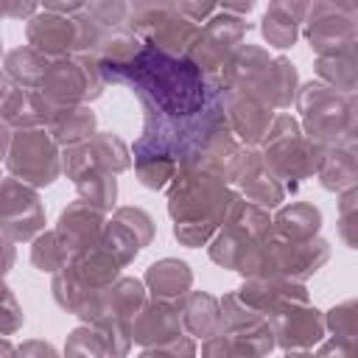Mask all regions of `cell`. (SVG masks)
Masks as SVG:
<instances>
[{
    "instance_id": "1",
    "label": "cell",
    "mask_w": 358,
    "mask_h": 358,
    "mask_svg": "<svg viewBox=\"0 0 358 358\" xmlns=\"http://www.w3.org/2000/svg\"><path fill=\"white\" fill-rule=\"evenodd\" d=\"M101 78L109 84H126L137 98L148 101L157 112L168 117H193L204 109L207 78L190 59L168 56L151 45H143L140 53L126 64H101Z\"/></svg>"
},
{
    "instance_id": "2",
    "label": "cell",
    "mask_w": 358,
    "mask_h": 358,
    "mask_svg": "<svg viewBox=\"0 0 358 358\" xmlns=\"http://www.w3.org/2000/svg\"><path fill=\"white\" fill-rule=\"evenodd\" d=\"M296 109L305 120V137L319 148L355 143V95L336 92L322 81L296 90Z\"/></svg>"
},
{
    "instance_id": "3",
    "label": "cell",
    "mask_w": 358,
    "mask_h": 358,
    "mask_svg": "<svg viewBox=\"0 0 358 358\" xmlns=\"http://www.w3.org/2000/svg\"><path fill=\"white\" fill-rule=\"evenodd\" d=\"M260 145H263L260 154H263L266 165L277 173V179L285 185V190H296V185L302 179H310L313 173H319L324 148L310 143L302 134L299 123L288 112L274 115L271 129Z\"/></svg>"
},
{
    "instance_id": "4",
    "label": "cell",
    "mask_w": 358,
    "mask_h": 358,
    "mask_svg": "<svg viewBox=\"0 0 358 358\" xmlns=\"http://www.w3.org/2000/svg\"><path fill=\"white\" fill-rule=\"evenodd\" d=\"M232 196L235 190H229L224 179L199 168H179L168 185V213L173 224L213 221L215 227H221Z\"/></svg>"
},
{
    "instance_id": "5",
    "label": "cell",
    "mask_w": 358,
    "mask_h": 358,
    "mask_svg": "<svg viewBox=\"0 0 358 358\" xmlns=\"http://www.w3.org/2000/svg\"><path fill=\"white\" fill-rule=\"evenodd\" d=\"M126 31L143 45H151L168 56L185 59L199 36V25L176 11V3H137L129 6Z\"/></svg>"
},
{
    "instance_id": "6",
    "label": "cell",
    "mask_w": 358,
    "mask_h": 358,
    "mask_svg": "<svg viewBox=\"0 0 358 358\" xmlns=\"http://www.w3.org/2000/svg\"><path fill=\"white\" fill-rule=\"evenodd\" d=\"M106 81L101 78L98 59L95 56H67V59H53L48 73L42 76L39 92L50 106H87V101L98 98L103 92Z\"/></svg>"
},
{
    "instance_id": "7",
    "label": "cell",
    "mask_w": 358,
    "mask_h": 358,
    "mask_svg": "<svg viewBox=\"0 0 358 358\" xmlns=\"http://www.w3.org/2000/svg\"><path fill=\"white\" fill-rule=\"evenodd\" d=\"M6 165L14 179L31 187H48L62 173V154L45 129H22L11 134Z\"/></svg>"
},
{
    "instance_id": "8",
    "label": "cell",
    "mask_w": 358,
    "mask_h": 358,
    "mask_svg": "<svg viewBox=\"0 0 358 358\" xmlns=\"http://www.w3.org/2000/svg\"><path fill=\"white\" fill-rule=\"evenodd\" d=\"M249 31V22L235 17V14H227L221 8H215V17H210L201 28H199V36L196 42L190 45L187 56L207 81H218L224 67L229 64L232 53L243 45V36Z\"/></svg>"
},
{
    "instance_id": "9",
    "label": "cell",
    "mask_w": 358,
    "mask_h": 358,
    "mask_svg": "<svg viewBox=\"0 0 358 358\" xmlns=\"http://www.w3.org/2000/svg\"><path fill=\"white\" fill-rule=\"evenodd\" d=\"M45 232V210L36 187L6 176L0 179V235L11 243L34 241Z\"/></svg>"
},
{
    "instance_id": "10",
    "label": "cell",
    "mask_w": 358,
    "mask_h": 358,
    "mask_svg": "<svg viewBox=\"0 0 358 358\" xmlns=\"http://www.w3.org/2000/svg\"><path fill=\"white\" fill-rule=\"evenodd\" d=\"M302 25L319 56L355 48V3H313L308 6Z\"/></svg>"
},
{
    "instance_id": "11",
    "label": "cell",
    "mask_w": 358,
    "mask_h": 358,
    "mask_svg": "<svg viewBox=\"0 0 358 358\" xmlns=\"http://www.w3.org/2000/svg\"><path fill=\"white\" fill-rule=\"evenodd\" d=\"M131 165L129 148L126 143L112 134V131H95L92 137H87L78 145L64 148L62 154V171L67 173V179H78L87 171H109V173H120Z\"/></svg>"
},
{
    "instance_id": "12",
    "label": "cell",
    "mask_w": 358,
    "mask_h": 358,
    "mask_svg": "<svg viewBox=\"0 0 358 358\" xmlns=\"http://www.w3.org/2000/svg\"><path fill=\"white\" fill-rule=\"evenodd\" d=\"M218 308H221L218 330H224L229 338H235L241 347H246L255 358H263L274 350V336H271L266 316H260L257 310L243 305L238 299V294H224L218 299Z\"/></svg>"
},
{
    "instance_id": "13",
    "label": "cell",
    "mask_w": 358,
    "mask_h": 358,
    "mask_svg": "<svg viewBox=\"0 0 358 358\" xmlns=\"http://www.w3.org/2000/svg\"><path fill=\"white\" fill-rule=\"evenodd\" d=\"M224 120H227V129L232 131V137L243 148H257L271 129L274 109L266 101H260L257 95L227 90L224 92Z\"/></svg>"
},
{
    "instance_id": "14",
    "label": "cell",
    "mask_w": 358,
    "mask_h": 358,
    "mask_svg": "<svg viewBox=\"0 0 358 358\" xmlns=\"http://www.w3.org/2000/svg\"><path fill=\"white\" fill-rule=\"evenodd\" d=\"M271 336H274V347H282L285 352L291 350H310L316 344L324 341V313L316 310L310 302L308 305H291L282 308L271 316H266Z\"/></svg>"
},
{
    "instance_id": "15",
    "label": "cell",
    "mask_w": 358,
    "mask_h": 358,
    "mask_svg": "<svg viewBox=\"0 0 358 358\" xmlns=\"http://www.w3.org/2000/svg\"><path fill=\"white\" fill-rule=\"evenodd\" d=\"M103 227H106V218L101 210L84 204L81 199L73 201L70 207L62 210L59 215V224H56V238L67 255V263L90 249H95L101 243V235H103Z\"/></svg>"
},
{
    "instance_id": "16",
    "label": "cell",
    "mask_w": 358,
    "mask_h": 358,
    "mask_svg": "<svg viewBox=\"0 0 358 358\" xmlns=\"http://www.w3.org/2000/svg\"><path fill=\"white\" fill-rule=\"evenodd\" d=\"M129 338L131 344H143V347H159L168 344L173 338H179L182 330V310L179 302H165V299H145V305L134 313V319L129 322Z\"/></svg>"
},
{
    "instance_id": "17",
    "label": "cell",
    "mask_w": 358,
    "mask_h": 358,
    "mask_svg": "<svg viewBox=\"0 0 358 358\" xmlns=\"http://www.w3.org/2000/svg\"><path fill=\"white\" fill-rule=\"evenodd\" d=\"M235 182L241 187V196L246 201L263 207V210L266 207H277L288 193L285 185L277 179V173L266 165V159H263V154L257 148H243Z\"/></svg>"
},
{
    "instance_id": "18",
    "label": "cell",
    "mask_w": 358,
    "mask_h": 358,
    "mask_svg": "<svg viewBox=\"0 0 358 358\" xmlns=\"http://www.w3.org/2000/svg\"><path fill=\"white\" fill-rule=\"evenodd\" d=\"M238 299L243 305H249L252 310H257L260 316H271L282 308L291 305H308V291L302 282H291V280H246L238 291Z\"/></svg>"
},
{
    "instance_id": "19",
    "label": "cell",
    "mask_w": 358,
    "mask_h": 358,
    "mask_svg": "<svg viewBox=\"0 0 358 358\" xmlns=\"http://www.w3.org/2000/svg\"><path fill=\"white\" fill-rule=\"evenodd\" d=\"M145 299H148V291L140 280L117 277L106 291H101L98 313L90 324H123V327H129V322L145 305Z\"/></svg>"
},
{
    "instance_id": "20",
    "label": "cell",
    "mask_w": 358,
    "mask_h": 358,
    "mask_svg": "<svg viewBox=\"0 0 358 358\" xmlns=\"http://www.w3.org/2000/svg\"><path fill=\"white\" fill-rule=\"evenodd\" d=\"M120 263L98 243L95 249H90V252H84V255H78V257H73L67 266H64V271L78 282V285H84L87 291H106L117 277H120Z\"/></svg>"
},
{
    "instance_id": "21",
    "label": "cell",
    "mask_w": 358,
    "mask_h": 358,
    "mask_svg": "<svg viewBox=\"0 0 358 358\" xmlns=\"http://www.w3.org/2000/svg\"><path fill=\"white\" fill-rule=\"evenodd\" d=\"M145 291L151 294V299H165V302H182V296L190 291L193 285V271L185 260L176 257H165L148 266L145 280H143Z\"/></svg>"
},
{
    "instance_id": "22",
    "label": "cell",
    "mask_w": 358,
    "mask_h": 358,
    "mask_svg": "<svg viewBox=\"0 0 358 358\" xmlns=\"http://www.w3.org/2000/svg\"><path fill=\"white\" fill-rule=\"evenodd\" d=\"M308 3H271L263 14V36L271 48H291L299 36V25L305 20Z\"/></svg>"
},
{
    "instance_id": "23",
    "label": "cell",
    "mask_w": 358,
    "mask_h": 358,
    "mask_svg": "<svg viewBox=\"0 0 358 358\" xmlns=\"http://www.w3.org/2000/svg\"><path fill=\"white\" fill-rule=\"evenodd\" d=\"M45 131L56 145H78L95 134V112L90 106H62L45 123Z\"/></svg>"
},
{
    "instance_id": "24",
    "label": "cell",
    "mask_w": 358,
    "mask_h": 358,
    "mask_svg": "<svg viewBox=\"0 0 358 358\" xmlns=\"http://www.w3.org/2000/svg\"><path fill=\"white\" fill-rule=\"evenodd\" d=\"M179 310H182V330L190 336V338H207L218 330V322H221V308H218V299L213 294H204V291H187L179 302Z\"/></svg>"
},
{
    "instance_id": "25",
    "label": "cell",
    "mask_w": 358,
    "mask_h": 358,
    "mask_svg": "<svg viewBox=\"0 0 358 358\" xmlns=\"http://www.w3.org/2000/svg\"><path fill=\"white\" fill-rule=\"evenodd\" d=\"M355 173H358V168H355V143L324 148L322 165H319V173H316L324 190H336V193L352 190L355 187Z\"/></svg>"
},
{
    "instance_id": "26",
    "label": "cell",
    "mask_w": 358,
    "mask_h": 358,
    "mask_svg": "<svg viewBox=\"0 0 358 358\" xmlns=\"http://www.w3.org/2000/svg\"><path fill=\"white\" fill-rule=\"evenodd\" d=\"M322 227V213L308 201H291L277 210L271 218V229L288 241H310Z\"/></svg>"
},
{
    "instance_id": "27",
    "label": "cell",
    "mask_w": 358,
    "mask_h": 358,
    "mask_svg": "<svg viewBox=\"0 0 358 358\" xmlns=\"http://www.w3.org/2000/svg\"><path fill=\"white\" fill-rule=\"evenodd\" d=\"M296 87H299L296 67L282 56H271V64L257 90V98L266 101L271 109H285L296 98Z\"/></svg>"
},
{
    "instance_id": "28",
    "label": "cell",
    "mask_w": 358,
    "mask_h": 358,
    "mask_svg": "<svg viewBox=\"0 0 358 358\" xmlns=\"http://www.w3.org/2000/svg\"><path fill=\"white\" fill-rule=\"evenodd\" d=\"M50 62L53 59H48L45 53L34 50L31 45H25V48H17V50H11L6 56V76L22 90H36L42 76L48 73Z\"/></svg>"
},
{
    "instance_id": "29",
    "label": "cell",
    "mask_w": 358,
    "mask_h": 358,
    "mask_svg": "<svg viewBox=\"0 0 358 358\" xmlns=\"http://www.w3.org/2000/svg\"><path fill=\"white\" fill-rule=\"evenodd\" d=\"M316 76L322 78L324 87L352 95L355 90V48L352 50H338L316 59Z\"/></svg>"
},
{
    "instance_id": "30",
    "label": "cell",
    "mask_w": 358,
    "mask_h": 358,
    "mask_svg": "<svg viewBox=\"0 0 358 358\" xmlns=\"http://www.w3.org/2000/svg\"><path fill=\"white\" fill-rule=\"evenodd\" d=\"M76 187H78V199L95 210H101L103 215L115 207V199H117V179L115 173L109 171H87L76 179Z\"/></svg>"
},
{
    "instance_id": "31",
    "label": "cell",
    "mask_w": 358,
    "mask_h": 358,
    "mask_svg": "<svg viewBox=\"0 0 358 358\" xmlns=\"http://www.w3.org/2000/svg\"><path fill=\"white\" fill-rule=\"evenodd\" d=\"M31 263L39 268V271H48V274H59L64 266H67V255L56 238V232H42L31 241Z\"/></svg>"
},
{
    "instance_id": "32",
    "label": "cell",
    "mask_w": 358,
    "mask_h": 358,
    "mask_svg": "<svg viewBox=\"0 0 358 358\" xmlns=\"http://www.w3.org/2000/svg\"><path fill=\"white\" fill-rule=\"evenodd\" d=\"M64 358H106L101 333L92 324H81L67 336Z\"/></svg>"
},
{
    "instance_id": "33",
    "label": "cell",
    "mask_w": 358,
    "mask_h": 358,
    "mask_svg": "<svg viewBox=\"0 0 358 358\" xmlns=\"http://www.w3.org/2000/svg\"><path fill=\"white\" fill-rule=\"evenodd\" d=\"M112 218L131 232V238L137 241L140 249H145L154 241V221H151V215L145 210H140V207H117Z\"/></svg>"
},
{
    "instance_id": "34",
    "label": "cell",
    "mask_w": 358,
    "mask_h": 358,
    "mask_svg": "<svg viewBox=\"0 0 358 358\" xmlns=\"http://www.w3.org/2000/svg\"><path fill=\"white\" fill-rule=\"evenodd\" d=\"M176 162L171 159H143V162H134V173L140 179L143 187L148 190H162L171 185V179L176 176Z\"/></svg>"
},
{
    "instance_id": "35",
    "label": "cell",
    "mask_w": 358,
    "mask_h": 358,
    "mask_svg": "<svg viewBox=\"0 0 358 358\" xmlns=\"http://www.w3.org/2000/svg\"><path fill=\"white\" fill-rule=\"evenodd\" d=\"M324 327L333 330V338H336V341L355 344V302L347 299V302H341L338 308H333V310L324 316Z\"/></svg>"
},
{
    "instance_id": "36",
    "label": "cell",
    "mask_w": 358,
    "mask_h": 358,
    "mask_svg": "<svg viewBox=\"0 0 358 358\" xmlns=\"http://www.w3.org/2000/svg\"><path fill=\"white\" fill-rule=\"evenodd\" d=\"M201 358H255L246 347H241L235 338H229L224 330H215L201 341Z\"/></svg>"
},
{
    "instance_id": "37",
    "label": "cell",
    "mask_w": 358,
    "mask_h": 358,
    "mask_svg": "<svg viewBox=\"0 0 358 358\" xmlns=\"http://www.w3.org/2000/svg\"><path fill=\"white\" fill-rule=\"evenodd\" d=\"M215 232H218V227L213 221H182V224H173L176 241L190 246V249H199V246L210 243Z\"/></svg>"
},
{
    "instance_id": "38",
    "label": "cell",
    "mask_w": 358,
    "mask_h": 358,
    "mask_svg": "<svg viewBox=\"0 0 358 358\" xmlns=\"http://www.w3.org/2000/svg\"><path fill=\"white\" fill-rule=\"evenodd\" d=\"M25 316L22 308L17 302V296L11 294V288L6 282H0V336H11L22 327Z\"/></svg>"
},
{
    "instance_id": "39",
    "label": "cell",
    "mask_w": 358,
    "mask_h": 358,
    "mask_svg": "<svg viewBox=\"0 0 358 358\" xmlns=\"http://www.w3.org/2000/svg\"><path fill=\"white\" fill-rule=\"evenodd\" d=\"M92 327L101 333L106 358H126L129 355L131 338H129V330L123 324H92Z\"/></svg>"
},
{
    "instance_id": "40",
    "label": "cell",
    "mask_w": 358,
    "mask_h": 358,
    "mask_svg": "<svg viewBox=\"0 0 358 358\" xmlns=\"http://www.w3.org/2000/svg\"><path fill=\"white\" fill-rule=\"evenodd\" d=\"M140 358H196V341L190 336H179L168 344H159V347H145L140 352Z\"/></svg>"
},
{
    "instance_id": "41",
    "label": "cell",
    "mask_w": 358,
    "mask_h": 358,
    "mask_svg": "<svg viewBox=\"0 0 358 358\" xmlns=\"http://www.w3.org/2000/svg\"><path fill=\"white\" fill-rule=\"evenodd\" d=\"M352 218H355V187L341 193V238L347 241V246H355L352 238Z\"/></svg>"
},
{
    "instance_id": "42",
    "label": "cell",
    "mask_w": 358,
    "mask_h": 358,
    "mask_svg": "<svg viewBox=\"0 0 358 358\" xmlns=\"http://www.w3.org/2000/svg\"><path fill=\"white\" fill-rule=\"evenodd\" d=\"M14 358H59L56 347L42 338H28L14 350Z\"/></svg>"
},
{
    "instance_id": "43",
    "label": "cell",
    "mask_w": 358,
    "mask_h": 358,
    "mask_svg": "<svg viewBox=\"0 0 358 358\" xmlns=\"http://www.w3.org/2000/svg\"><path fill=\"white\" fill-rule=\"evenodd\" d=\"M14 257H17L14 243H11L6 235H0V282H3V277L8 274V268L14 266Z\"/></svg>"
},
{
    "instance_id": "44",
    "label": "cell",
    "mask_w": 358,
    "mask_h": 358,
    "mask_svg": "<svg viewBox=\"0 0 358 358\" xmlns=\"http://www.w3.org/2000/svg\"><path fill=\"white\" fill-rule=\"evenodd\" d=\"M11 134H14V131H11V129H8V126H6L3 120H0V159H3V157H6V151H8Z\"/></svg>"
},
{
    "instance_id": "45",
    "label": "cell",
    "mask_w": 358,
    "mask_h": 358,
    "mask_svg": "<svg viewBox=\"0 0 358 358\" xmlns=\"http://www.w3.org/2000/svg\"><path fill=\"white\" fill-rule=\"evenodd\" d=\"M14 344L6 338V336H0V358H14Z\"/></svg>"
},
{
    "instance_id": "46",
    "label": "cell",
    "mask_w": 358,
    "mask_h": 358,
    "mask_svg": "<svg viewBox=\"0 0 358 358\" xmlns=\"http://www.w3.org/2000/svg\"><path fill=\"white\" fill-rule=\"evenodd\" d=\"M285 358H313V352H308V350H291V352H285Z\"/></svg>"
},
{
    "instance_id": "47",
    "label": "cell",
    "mask_w": 358,
    "mask_h": 358,
    "mask_svg": "<svg viewBox=\"0 0 358 358\" xmlns=\"http://www.w3.org/2000/svg\"><path fill=\"white\" fill-rule=\"evenodd\" d=\"M6 78H8V76H6V70H0V87L6 84Z\"/></svg>"
},
{
    "instance_id": "48",
    "label": "cell",
    "mask_w": 358,
    "mask_h": 358,
    "mask_svg": "<svg viewBox=\"0 0 358 358\" xmlns=\"http://www.w3.org/2000/svg\"><path fill=\"white\" fill-rule=\"evenodd\" d=\"M0 53H3V45H0Z\"/></svg>"
},
{
    "instance_id": "49",
    "label": "cell",
    "mask_w": 358,
    "mask_h": 358,
    "mask_svg": "<svg viewBox=\"0 0 358 358\" xmlns=\"http://www.w3.org/2000/svg\"><path fill=\"white\" fill-rule=\"evenodd\" d=\"M0 179H3V176H0Z\"/></svg>"
}]
</instances>
